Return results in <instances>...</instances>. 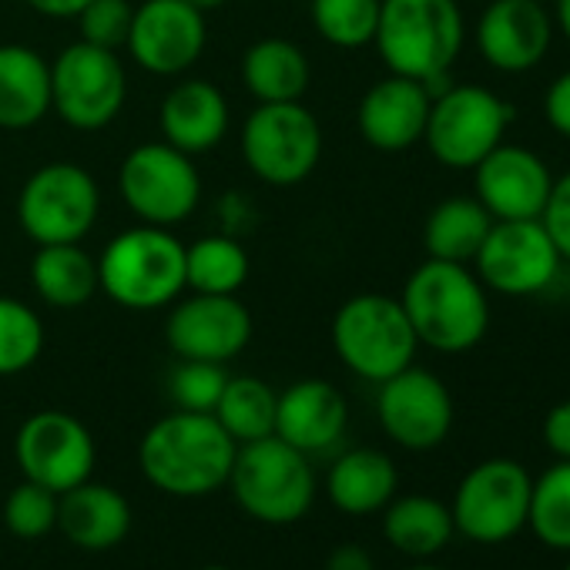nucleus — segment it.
<instances>
[{
	"label": "nucleus",
	"mask_w": 570,
	"mask_h": 570,
	"mask_svg": "<svg viewBox=\"0 0 570 570\" xmlns=\"http://www.w3.org/2000/svg\"><path fill=\"white\" fill-rule=\"evenodd\" d=\"M403 313L420 346L446 356L470 353L490 330L487 285L470 265L426 258L403 285Z\"/></svg>",
	"instance_id": "nucleus-1"
},
{
	"label": "nucleus",
	"mask_w": 570,
	"mask_h": 570,
	"mask_svg": "<svg viewBox=\"0 0 570 570\" xmlns=\"http://www.w3.org/2000/svg\"><path fill=\"white\" fill-rule=\"evenodd\" d=\"M238 443L212 413L175 410L148 426L138 466L151 487L171 497H205L228 483Z\"/></svg>",
	"instance_id": "nucleus-2"
},
{
	"label": "nucleus",
	"mask_w": 570,
	"mask_h": 570,
	"mask_svg": "<svg viewBox=\"0 0 570 570\" xmlns=\"http://www.w3.org/2000/svg\"><path fill=\"white\" fill-rule=\"evenodd\" d=\"M466 41L456 0H383L376 51L390 75L423 81L430 91L450 75Z\"/></svg>",
	"instance_id": "nucleus-3"
},
{
	"label": "nucleus",
	"mask_w": 570,
	"mask_h": 570,
	"mask_svg": "<svg viewBox=\"0 0 570 570\" xmlns=\"http://www.w3.org/2000/svg\"><path fill=\"white\" fill-rule=\"evenodd\" d=\"M101 293L121 309L155 313L185 293V245L161 225H135L98 258Z\"/></svg>",
	"instance_id": "nucleus-4"
},
{
	"label": "nucleus",
	"mask_w": 570,
	"mask_h": 570,
	"mask_svg": "<svg viewBox=\"0 0 570 570\" xmlns=\"http://www.w3.org/2000/svg\"><path fill=\"white\" fill-rule=\"evenodd\" d=\"M225 487L252 520L272 527L303 520L316 500V473L309 456L275 433L235 450Z\"/></svg>",
	"instance_id": "nucleus-5"
},
{
	"label": "nucleus",
	"mask_w": 570,
	"mask_h": 570,
	"mask_svg": "<svg viewBox=\"0 0 570 570\" xmlns=\"http://www.w3.org/2000/svg\"><path fill=\"white\" fill-rule=\"evenodd\" d=\"M333 350L350 373L383 383L413 366L420 343L400 299L363 293L340 306L333 320Z\"/></svg>",
	"instance_id": "nucleus-6"
},
{
	"label": "nucleus",
	"mask_w": 570,
	"mask_h": 570,
	"mask_svg": "<svg viewBox=\"0 0 570 570\" xmlns=\"http://www.w3.org/2000/svg\"><path fill=\"white\" fill-rule=\"evenodd\" d=\"M513 125V108L480 85H453L433 95L423 141L430 155L453 168L473 171Z\"/></svg>",
	"instance_id": "nucleus-7"
},
{
	"label": "nucleus",
	"mask_w": 570,
	"mask_h": 570,
	"mask_svg": "<svg viewBox=\"0 0 570 570\" xmlns=\"http://www.w3.org/2000/svg\"><path fill=\"white\" fill-rule=\"evenodd\" d=\"M242 158L265 185L306 181L323 158L320 118L303 101L258 105L242 128Z\"/></svg>",
	"instance_id": "nucleus-8"
},
{
	"label": "nucleus",
	"mask_w": 570,
	"mask_h": 570,
	"mask_svg": "<svg viewBox=\"0 0 570 570\" xmlns=\"http://www.w3.org/2000/svg\"><path fill=\"white\" fill-rule=\"evenodd\" d=\"M533 476L510 456H493L466 470L460 480L450 513L456 533L473 543L493 547L513 540L527 527Z\"/></svg>",
	"instance_id": "nucleus-9"
},
{
	"label": "nucleus",
	"mask_w": 570,
	"mask_h": 570,
	"mask_svg": "<svg viewBox=\"0 0 570 570\" xmlns=\"http://www.w3.org/2000/svg\"><path fill=\"white\" fill-rule=\"evenodd\" d=\"M98 212V181L75 161L41 165L18 195V222L38 245L81 242L95 228Z\"/></svg>",
	"instance_id": "nucleus-10"
},
{
	"label": "nucleus",
	"mask_w": 570,
	"mask_h": 570,
	"mask_svg": "<svg viewBox=\"0 0 570 570\" xmlns=\"http://www.w3.org/2000/svg\"><path fill=\"white\" fill-rule=\"evenodd\" d=\"M128 98V78L118 51L88 41L68 45L51 65V111L78 131L108 128Z\"/></svg>",
	"instance_id": "nucleus-11"
},
{
	"label": "nucleus",
	"mask_w": 570,
	"mask_h": 570,
	"mask_svg": "<svg viewBox=\"0 0 570 570\" xmlns=\"http://www.w3.org/2000/svg\"><path fill=\"white\" fill-rule=\"evenodd\" d=\"M118 188L125 205L145 225H181L202 198V178L191 155L168 141H148L125 155L118 171Z\"/></svg>",
	"instance_id": "nucleus-12"
},
{
	"label": "nucleus",
	"mask_w": 570,
	"mask_h": 570,
	"mask_svg": "<svg viewBox=\"0 0 570 570\" xmlns=\"http://www.w3.org/2000/svg\"><path fill=\"white\" fill-rule=\"evenodd\" d=\"M470 265L490 293L510 299L540 296L563 275V255L540 218L493 222Z\"/></svg>",
	"instance_id": "nucleus-13"
},
{
	"label": "nucleus",
	"mask_w": 570,
	"mask_h": 570,
	"mask_svg": "<svg viewBox=\"0 0 570 570\" xmlns=\"http://www.w3.org/2000/svg\"><path fill=\"white\" fill-rule=\"evenodd\" d=\"M14 456L24 480H35L55 493H68L71 487L91 480L98 450L91 430L78 416L41 410L21 423Z\"/></svg>",
	"instance_id": "nucleus-14"
},
{
	"label": "nucleus",
	"mask_w": 570,
	"mask_h": 570,
	"mask_svg": "<svg viewBox=\"0 0 570 570\" xmlns=\"http://www.w3.org/2000/svg\"><path fill=\"white\" fill-rule=\"evenodd\" d=\"M376 416L396 446L426 453L436 450L453 430V396L436 373L406 366L380 383Z\"/></svg>",
	"instance_id": "nucleus-15"
},
{
	"label": "nucleus",
	"mask_w": 570,
	"mask_h": 570,
	"mask_svg": "<svg viewBox=\"0 0 570 570\" xmlns=\"http://www.w3.org/2000/svg\"><path fill=\"white\" fill-rule=\"evenodd\" d=\"M125 48L148 75L178 78L205 51V14L188 0H145L135 8Z\"/></svg>",
	"instance_id": "nucleus-16"
},
{
	"label": "nucleus",
	"mask_w": 570,
	"mask_h": 570,
	"mask_svg": "<svg viewBox=\"0 0 570 570\" xmlns=\"http://www.w3.org/2000/svg\"><path fill=\"white\" fill-rule=\"evenodd\" d=\"M165 340L178 360L228 363L252 340V313L235 296L191 293L175 303L165 323Z\"/></svg>",
	"instance_id": "nucleus-17"
},
{
	"label": "nucleus",
	"mask_w": 570,
	"mask_h": 570,
	"mask_svg": "<svg viewBox=\"0 0 570 570\" xmlns=\"http://www.w3.org/2000/svg\"><path fill=\"white\" fill-rule=\"evenodd\" d=\"M473 185L493 222H523L540 218L553 175L537 151L503 141L473 168Z\"/></svg>",
	"instance_id": "nucleus-18"
},
{
	"label": "nucleus",
	"mask_w": 570,
	"mask_h": 570,
	"mask_svg": "<svg viewBox=\"0 0 570 570\" xmlns=\"http://www.w3.org/2000/svg\"><path fill=\"white\" fill-rule=\"evenodd\" d=\"M553 45V18L537 0H493L476 21L480 58L503 75L537 68Z\"/></svg>",
	"instance_id": "nucleus-19"
},
{
	"label": "nucleus",
	"mask_w": 570,
	"mask_h": 570,
	"mask_svg": "<svg viewBox=\"0 0 570 570\" xmlns=\"http://www.w3.org/2000/svg\"><path fill=\"white\" fill-rule=\"evenodd\" d=\"M433 91L423 81L390 75L376 81L360 101V135L376 151H406L423 141Z\"/></svg>",
	"instance_id": "nucleus-20"
},
{
	"label": "nucleus",
	"mask_w": 570,
	"mask_h": 570,
	"mask_svg": "<svg viewBox=\"0 0 570 570\" xmlns=\"http://www.w3.org/2000/svg\"><path fill=\"white\" fill-rule=\"evenodd\" d=\"M350 423L346 396L326 380H299L278 393L275 436L296 446L299 453L333 450Z\"/></svg>",
	"instance_id": "nucleus-21"
},
{
	"label": "nucleus",
	"mask_w": 570,
	"mask_h": 570,
	"mask_svg": "<svg viewBox=\"0 0 570 570\" xmlns=\"http://www.w3.org/2000/svg\"><path fill=\"white\" fill-rule=\"evenodd\" d=\"M158 125L168 145H175L185 155H202L225 138L228 101L212 81L191 78L165 95L158 108Z\"/></svg>",
	"instance_id": "nucleus-22"
},
{
	"label": "nucleus",
	"mask_w": 570,
	"mask_h": 570,
	"mask_svg": "<svg viewBox=\"0 0 570 570\" xmlns=\"http://www.w3.org/2000/svg\"><path fill=\"white\" fill-rule=\"evenodd\" d=\"M58 530L81 550H111L131 530V503L105 483H78L58 500Z\"/></svg>",
	"instance_id": "nucleus-23"
},
{
	"label": "nucleus",
	"mask_w": 570,
	"mask_h": 570,
	"mask_svg": "<svg viewBox=\"0 0 570 570\" xmlns=\"http://www.w3.org/2000/svg\"><path fill=\"white\" fill-rule=\"evenodd\" d=\"M51 111V65L24 45H0V128L24 131Z\"/></svg>",
	"instance_id": "nucleus-24"
},
{
	"label": "nucleus",
	"mask_w": 570,
	"mask_h": 570,
	"mask_svg": "<svg viewBox=\"0 0 570 570\" xmlns=\"http://www.w3.org/2000/svg\"><path fill=\"white\" fill-rule=\"evenodd\" d=\"M396 487H400L396 463L383 450H370V446L346 450L330 466V476H326L333 507L350 517L380 513L396 497Z\"/></svg>",
	"instance_id": "nucleus-25"
},
{
	"label": "nucleus",
	"mask_w": 570,
	"mask_h": 570,
	"mask_svg": "<svg viewBox=\"0 0 570 570\" xmlns=\"http://www.w3.org/2000/svg\"><path fill=\"white\" fill-rule=\"evenodd\" d=\"M309 58L285 38H262L242 55V81L258 105L303 101L309 91Z\"/></svg>",
	"instance_id": "nucleus-26"
},
{
	"label": "nucleus",
	"mask_w": 570,
	"mask_h": 570,
	"mask_svg": "<svg viewBox=\"0 0 570 570\" xmlns=\"http://www.w3.org/2000/svg\"><path fill=\"white\" fill-rule=\"evenodd\" d=\"M35 293L55 309H81L95 299L98 285V258H91L78 242L41 245L31 258Z\"/></svg>",
	"instance_id": "nucleus-27"
},
{
	"label": "nucleus",
	"mask_w": 570,
	"mask_h": 570,
	"mask_svg": "<svg viewBox=\"0 0 570 570\" xmlns=\"http://www.w3.org/2000/svg\"><path fill=\"white\" fill-rule=\"evenodd\" d=\"M383 533L400 553L413 560H426L453 540L456 527L443 500L426 493H406V497H393L383 507Z\"/></svg>",
	"instance_id": "nucleus-28"
},
{
	"label": "nucleus",
	"mask_w": 570,
	"mask_h": 570,
	"mask_svg": "<svg viewBox=\"0 0 570 570\" xmlns=\"http://www.w3.org/2000/svg\"><path fill=\"white\" fill-rule=\"evenodd\" d=\"M493 218L476 198H446L440 202L423 225V245L430 258L470 265L490 232Z\"/></svg>",
	"instance_id": "nucleus-29"
},
{
	"label": "nucleus",
	"mask_w": 570,
	"mask_h": 570,
	"mask_svg": "<svg viewBox=\"0 0 570 570\" xmlns=\"http://www.w3.org/2000/svg\"><path fill=\"white\" fill-rule=\"evenodd\" d=\"M275 406L278 393L258 380V376H228L212 416L222 423V430L242 446L252 440H265L275 433Z\"/></svg>",
	"instance_id": "nucleus-30"
},
{
	"label": "nucleus",
	"mask_w": 570,
	"mask_h": 570,
	"mask_svg": "<svg viewBox=\"0 0 570 570\" xmlns=\"http://www.w3.org/2000/svg\"><path fill=\"white\" fill-rule=\"evenodd\" d=\"M248 278V255L228 235H205L185 245V289L235 296Z\"/></svg>",
	"instance_id": "nucleus-31"
},
{
	"label": "nucleus",
	"mask_w": 570,
	"mask_h": 570,
	"mask_svg": "<svg viewBox=\"0 0 570 570\" xmlns=\"http://www.w3.org/2000/svg\"><path fill=\"white\" fill-rule=\"evenodd\" d=\"M527 527L543 547L570 553V460H557L533 480Z\"/></svg>",
	"instance_id": "nucleus-32"
},
{
	"label": "nucleus",
	"mask_w": 570,
	"mask_h": 570,
	"mask_svg": "<svg viewBox=\"0 0 570 570\" xmlns=\"http://www.w3.org/2000/svg\"><path fill=\"white\" fill-rule=\"evenodd\" d=\"M383 0H313V28L333 48L356 51L373 45Z\"/></svg>",
	"instance_id": "nucleus-33"
},
{
	"label": "nucleus",
	"mask_w": 570,
	"mask_h": 570,
	"mask_svg": "<svg viewBox=\"0 0 570 570\" xmlns=\"http://www.w3.org/2000/svg\"><path fill=\"white\" fill-rule=\"evenodd\" d=\"M45 353V326L41 316L14 299L0 296V376H18L31 370Z\"/></svg>",
	"instance_id": "nucleus-34"
},
{
	"label": "nucleus",
	"mask_w": 570,
	"mask_h": 570,
	"mask_svg": "<svg viewBox=\"0 0 570 570\" xmlns=\"http://www.w3.org/2000/svg\"><path fill=\"white\" fill-rule=\"evenodd\" d=\"M58 500L61 493L24 480L21 487L11 490L8 503H4V523L14 537L21 540H41L58 527Z\"/></svg>",
	"instance_id": "nucleus-35"
},
{
	"label": "nucleus",
	"mask_w": 570,
	"mask_h": 570,
	"mask_svg": "<svg viewBox=\"0 0 570 570\" xmlns=\"http://www.w3.org/2000/svg\"><path fill=\"white\" fill-rule=\"evenodd\" d=\"M228 376L222 363H202V360H181V366L171 373V400L178 410L188 413H212Z\"/></svg>",
	"instance_id": "nucleus-36"
},
{
	"label": "nucleus",
	"mask_w": 570,
	"mask_h": 570,
	"mask_svg": "<svg viewBox=\"0 0 570 570\" xmlns=\"http://www.w3.org/2000/svg\"><path fill=\"white\" fill-rule=\"evenodd\" d=\"M131 18H135V8L128 4V0H91L75 21H78L81 41H88L95 48L118 51L128 41Z\"/></svg>",
	"instance_id": "nucleus-37"
},
{
	"label": "nucleus",
	"mask_w": 570,
	"mask_h": 570,
	"mask_svg": "<svg viewBox=\"0 0 570 570\" xmlns=\"http://www.w3.org/2000/svg\"><path fill=\"white\" fill-rule=\"evenodd\" d=\"M540 222H543L547 235L553 238L557 252L563 255V262H570V171L553 178L547 205L540 212Z\"/></svg>",
	"instance_id": "nucleus-38"
},
{
	"label": "nucleus",
	"mask_w": 570,
	"mask_h": 570,
	"mask_svg": "<svg viewBox=\"0 0 570 570\" xmlns=\"http://www.w3.org/2000/svg\"><path fill=\"white\" fill-rule=\"evenodd\" d=\"M540 436H543V446L557 460H570V400H563V403L547 410Z\"/></svg>",
	"instance_id": "nucleus-39"
},
{
	"label": "nucleus",
	"mask_w": 570,
	"mask_h": 570,
	"mask_svg": "<svg viewBox=\"0 0 570 570\" xmlns=\"http://www.w3.org/2000/svg\"><path fill=\"white\" fill-rule=\"evenodd\" d=\"M543 118L547 125L570 141V71H563L543 95Z\"/></svg>",
	"instance_id": "nucleus-40"
},
{
	"label": "nucleus",
	"mask_w": 570,
	"mask_h": 570,
	"mask_svg": "<svg viewBox=\"0 0 570 570\" xmlns=\"http://www.w3.org/2000/svg\"><path fill=\"white\" fill-rule=\"evenodd\" d=\"M323 570H376V563H373V557H370L366 547H360V543H343V547H336V550L326 557V567H323Z\"/></svg>",
	"instance_id": "nucleus-41"
},
{
	"label": "nucleus",
	"mask_w": 570,
	"mask_h": 570,
	"mask_svg": "<svg viewBox=\"0 0 570 570\" xmlns=\"http://www.w3.org/2000/svg\"><path fill=\"white\" fill-rule=\"evenodd\" d=\"M24 4L31 8V11H38V14H45V18H61V21H68V18H78L91 0H24Z\"/></svg>",
	"instance_id": "nucleus-42"
},
{
	"label": "nucleus",
	"mask_w": 570,
	"mask_h": 570,
	"mask_svg": "<svg viewBox=\"0 0 570 570\" xmlns=\"http://www.w3.org/2000/svg\"><path fill=\"white\" fill-rule=\"evenodd\" d=\"M553 24L570 45V0H557V4H553Z\"/></svg>",
	"instance_id": "nucleus-43"
},
{
	"label": "nucleus",
	"mask_w": 570,
	"mask_h": 570,
	"mask_svg": "<svg viewBox=\"0 0 570 570\" xmlns=\"http://www.w3.org/2000/svg\"><path fill=\"white\" fill-rule=\"evenodd\" d=\"M188 4H191L195 11L208 14V11H218V8H225V4H228V0H188Z\"/></svg>",
	"instance_id": "nucleus-44"
},
{
	"label": "nucleus",
	"mask_w": 570,
	"mask_h": 570,
	"mask_svg": "<svg viewBox=\"0 0 570 570\" xmlns=\"http://www.w3.org/2000/svg\"><path fill=\"white\" fill-rule=\"evenodd\" d=\"M406 570H446V567H436V563H413V567H406Z\"/></svg>",
	"instance_id": "nucleus-45"
},
{
	"label": "nucleus",
	"mask_w": 570,
	"mask_h": 570,
	"mask_svg": "<svg viewBox=\"0 0 570 570\" xmlns=\"http://www.w3.org/2000/svg\"><path fill=\"white\" fill-rule=\"evenodd\" d=\"M202 570H232V567H218V563H212V567H202Z\"/></svg>",
	"instance_id": "nucleus-46"
},
{
	"label": "nucleus",
	"mask_w": 570,
	"mask_h": 570,
	"mask_svg": "<svg viewBox=\"0 0 570 570\" xmlns=\"http://www.w3.org/2000/svg\"><path fill=\"white\" fill-rule=\"evenodd\" d=\"M537 4H547L550 8V4H557V0H537Z\"/></svg>",
	"instance_id": "nucleus-47"
},
{
	"label": "nucleus",
	"mask_w": 570,
	"mask_h": 570,
	"mask_svg": "<svg viewBox=\"0 0 570 570\" xmlns=\"http://www.w3.org/2000/svg\"><path fill=\"white\" fill-rule=\"evenodd\" d=\"M563 570H570V560H567V567H563Z\"/></svg>",
	"instance_id": "nucleus-48"
}]
</instances>
